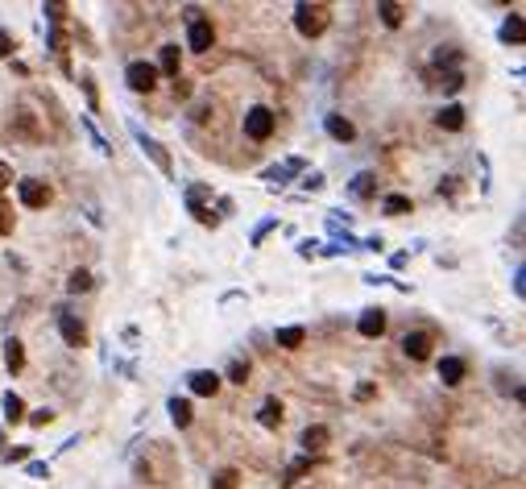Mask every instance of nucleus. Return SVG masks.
<instances>
[{"mask_svg":"<svg viewBox=\"0 0 526 489\" xmlns=\"http://www.w3.org/2000/svg\"><path fill=\"white\" fill-rule=\"evenodd\" d=\"M124 79H129V87H133V92H154L158 71H154V63H129Z\"/></svg>","mask_w":526,"mask_h":489,"instance_id":"5","label":"nucleus"},{"mask_svg":"<svg viewBox=\"0 0 526 489\" xmlns=\"http://www.w3.org/2000/svg\"><path fill=\"white\" fill-rule=\"evenodd\" d=\"M17 195H21L25 208H46V203H50V187L42 183V178H21V183H17Z\"/></svg>","mask_w":526,"mask_h":489,"instance_id":"3","label":"nucleus"},{"mask_svg":"<svg viewBox=\"0 0 526 489\" xmlns=\"http://www.w3.org/2000/svg\"><path fill=\"white\" fill-rule=\"evenodd\" d=\"M178 67H183V54H178V46H162V54H158V67H154V71L170 75V79L178 83Z\"/></svg>","mask_w":526,"mask_h":489,"instance_id":"9","label":"nucleus"},{"mask_svg":"<svg viewBox=\"0 0 526 489\" xmlns=\"http://www.w3.org/2000/svg\"><path fill=\"white\" fill-rule=\"evenodd\" d=\"M0 54H13V38H9L4 29H0Z\"/></svg>","mask_w":526,"mask_h":489,"instance_id":"32","label":"nucleus"},{"mask_svg":"<svg viewBox=\"0 0 526 489\" xmlns=\"http://www.w3.org/2000/svg\"><path fill=\"white\" fill-rule=\"evenodd\" d=\"M435 121H439V129H448V133H460V129H464V108H460V104H448Z\"/></svg>","mask_w":526,"mask_h":489,"instance_id":"12","label":"nucleus"},{"mask_svg":"<svg viewBox=\"0 0 526 489\" xmlns=\"http://www.w3.org/2000/svg\"><path fill=\"white\" fill-rule=\"evenodd\" d=\"M87 286H92V274H87V269H75V274H71V282H67V291H71V294H79V291H87Z\"/></svg>","mask_w":526,"mask_h":489,"instance_id":"25","label":"nucleus"},{"mask_svg":"<svg viewBox=\"0 0 526 489\" xmlns=\"http://www.w3.org/2000/svg\"><path fill=\"white\" fill-rule=\"evenodd\" d=\"M262 427H278V423H282V402H278V398H265V407H262Z\"/></svg>","mask_w":526,"mask_h":489,"instance_id":"17","label":"nucleus"},{"mask_svg":"<svg viewBox=\"0 0 526 489\" xmlns=\"http://www.w3.org/2000/svg\"><path fill=\"white\" fill-rule=\"evenodd\" d=\"M274 340H278V348H299V344L307 340V332H303V328H278Z\"/></svg>","mask_w":526,"mask_h":489,"instance_id":"16","label":"nucleus"},{"mask_svg":"<svg viewBox=\"0 0 526 489\" xmlns=\"http://www.w3.org/2000/svg\"><path fill=\"white\" fill-rule=\"evenodd\" d=\"M58 332H63V340L71 344V348H83V344H87V328H83V323H79L75 316H63V319H58Z\"/></svg>","mask_w":526,"mask_h":489,"instance_id":"8","label":"nucleus"},{"mask_svg":"<svg viewBox=\"0 0 526 489\" xmlns=\"http://www.w3.org/2000/svg\"><path fill=\"white\" fill-rule=\"evenodd\" d=\"M4 183H13V166H9V162H0V187H4Z\"/></svg>","mask_w":526,"mask_h":489,"instance_id":"33","label":"nucleus"},{"mask_svg":"<svg viewBox=\"0 0 526 489\" xmlns=\"http://www.w3.org/2000/svg\"><path fill=\"white\" fill-rule=\"evenodd\" d=\"M377 13H382V21L390 25V29H394V25H402V17H407V9H402V4H394V0H390V4H382Z\"/></svg>","mask_w":526,"mask_h":489,"instance_id":"22","label":"nucleus"},{"mask_svg":"<svg viewBox=\"0 0 526 489\" xmlns=\"http://www.w3.org/2000/svg\"><path fill=\"white\" fill-rule=\"evenodd\" d=\"M328 21H332L328 4H299V9H294V25H299L303 38H319V33L328 29Z\"/></svg>","mask_w":526,"mask_h":489,"instance_id":"1","label":"nucleus"},{"mask_svg":"<svg viewBox=\"0 0 526 489\" xmlns=\"http://www.w3.org/2000/svg\"><path fill=\"white\" fill-rule=\"evenodd\" d=\"M385 212H390V216H407V212H410V199L407 195H390V199H385Z\"/></svg>","mask_w":526,"mask_h":489,"instance_id":"26","label":"nucleus"},{"mask_svg":"<svg viewBox=\"0 0 526 489\" xmlns=\"http://www.w3.org/2000/svg\"><path fill=\"white\" fill-rule=\"evenodd\" d=\"M357 332H360V336H369V340H373V336H382V332H385V311H382V307H369V311H360Z\"/></svg>","mask_w":526,"mask_h":489,"instance_id":"7","label":"nucleus"},{"mask_svg":"<svg viewBox=\"0 0 526 489\" xmlns=\"http://www.w3.org/2000/svg\"><path fill=\"white\" fill-rule=\"evenodd\" d=\"M328 133H332L336 141H353V137H357L353 121H344V117H328Z\"/></svg>","mask_w":526,"mask_h":489,"instance_id":"13","label":"nucleus"},{"mask_svg":"<svg viewBox=\"0 0 526 489\" xmlns=\"http://www.w3.org/2000/svg\"><path fill=\"white\" fill-rule=\"evenodd\" d=\"M46 13H50V21H63V17H67V9H63V4H46Z\"/></svg>","mask_w":526,"mask_h":489,"instance_id":"30","label":"nucleus"},{"mask_svg":"<svg viewBox=\"0 0 526 489\" xmlns=\"http://www.w3.org/2000/svg\"><path fill=\"white\" fill-rule=\"evenodd\" d=\"M303 448H307V452H319V448H323V444H328V427H319V423H315V427H307V431H303Z\"/></svg>","mask_w":526,"mask_h":489,"instance_id":"15","label":"nucleus"},{"mask_svg":"<svg viewBox=\"0 0 526 489\" xmlns=\"http://www.w3.org/2000/svg\"><path fill=\"white\" fill-rule=\"evenodd\" d=\"M212 42H215L212 21H203V17H191V25H187V46L203 54V50H212Z\"/></svg>","mask_w":526,"mask_h":489,"instance_id":"4","label":"nucleus"},{"mask_svg":"<svg viewBox=\"0 0 526 489\" xmlns=\"http://www.w3.org/2000/svg\"><path fill=\"white\" fill-rule=\"evenodd\" d=\"M212 489H240V473L237 468H220L212 477Z\"/></svg>","mask_w":526,"mask_h":489,"instance_id":"19","label":"nucleus"},{"mask_svg":"<svg viewBox=\"0 0 526 489\" xmlns=\"http://www.w3.org/2000/svg\"><path fill=\"white\" fill-rule=\"evenodd\" d=\"M4 365L13 369V373H21V369H25V348H21V340H9V344H4Z\"/></svg>","mask_w":526,"mask_h":489,"instance_id":"14","label":"nucleus"},{"mask_svg":"<svg viewBox=\"0 0 526 489\" xmlns=\"http://www.w3.org/2000/svg\"><path fill=\"white\" fill-rule=\"evenodd\" d=\"M141 149L149 154V158H154V162H158V166H162V171L170 174V158L162 154V146H158V141H149V137H141Z\"/></svg>","mask_w":526,"mask_h":489,"instance_id":"24","label":"nucleus"},{"mask_svg":"<svg viewBox=\"0 0 526 489\" xmlns=\"http://www.w3.org/2000/svg\"><path fill=\"white\" fill-rule=\"evenodd\" d=\"M274 124H278L274 108L257 104V108H249V112H245V137H253V141H265V137L274 133Z\"/></svg>","mask_w":526,"mask_h":489,"instance_id":"2","label":"nucleus"},{"mask_svg":"<svg viewBox=\"0 0 526 489\" xmlns=\"http://www.w3.org/2000/svg\"><path fill=\"white\" fill-rule=\"evenodd\" d=\"M4 419H9V423H21L25 419V402L17 394H4Z\"/></svg>","mask_w":526,"mask_h":489,"instance_id":"21","label":"nucleus"},{"mask_svg":"<svg viewBox=\"0 0 526 489\" xmlns=\"http://www.w3.org/2000/svg\"><path fill=\"white\" fill-rule=\"evenodd\" d=\"M357 398H360V402H369V398H373V386H369V382H360V386H357Z\"/></svg>","mask_w":526,"mask_h":489,"instance_id":"31","label":"nucleus"},{"mask_svg":"<svg viewBox=\"0 0 526 489\" xmlns=\"http://www.w3.org/2000/svg\"><path fill=\"white\" fill-rule=\"evenodd\" d=\"M502 42H510V46H518V42H522V17H518V13L502 25Z\"/></svg>","mask_w":526,"mask_h":489,"instance_id":"20","label":"nucleus"},{"mask_svg":"<svg viewBox=\"0 0 526 489\" xmlns=\"http://www.w3.org/2000/svg\"><path fill=\"white\" fill-rule=\"evenodd\" d=\"M13 129H17L21 137H38V124H33V112H17V117H13Z\"/></svg>","mask_w":526,"mask_h":489,"instance_id":"23","label":"nucleus"},{"mask_svg":"<svg viewBox=\"0 0 526 489\" xmlns=\"http://www.w3.org/2000/svg\"><path fill=\"white\" fill-rule=\"evenodd\" d=\"M402 353H407L410 361H427L431 357V336L427 332H407V336H402Z\"/></svg>","mask_w":526,"mask_h":489,"instance_id":"6","label":"nucleus"},{"mask_svg":"<svg viewBox=\"0 0 526 489\" xmlns=\"http://www.w3.org/2000/svg\"><path fill=\"white\" fill-rule=\"evenodd\" d=\"M439 382H444V386H460V382H464V361H460V357H444V361H439Z\"/></svg>","mask_w":526,"mask_h":489,"instance_id":"11","label":"nucleus"},{"mask_svg":"<svg viewBox=\"0 0 526 489\" xmlns=\"http://www.w3.org/2000/svg\"><path fill=\"white\" fill-rule=\"evenodd\" d=\"M215 390H220V373H212V369H199V373H191V394L212 398Z\"/></svg>","mask_w":526,"mask_h":489,"instance_id":"10","label":"nucleus"},{"mask_svg":"<svg viewBox=\"0 0 526 489\" xmlns=\"http://www.w3.org/2000/svg\"><path fill=\"white\" fill-rule=\"evenodd\" d=\"M9 232H13V208L0 199V237H9Z\"/></svg>","mask_w":526,"mask_h":489,"instance_id":"27","label":"nucleus"},{"mask_svg":"<svg viewBox=\"0 0 526 489\" xmlns=\"http://www.w3.org/2000/svg\"><path fill=\"white\" fill-rule=\"evenodd\" d=\"M228 377H232L237 386H245V382H249V365H245V361H232V369H228Z\"/></svg>","mask_w":526,"mask_h":489,"instance_id":"28","label":"nucleus"},{"mask_svg":"<svg viewBox=\"0 0 526 489\" xmlns=\"http://www.w3.org/2000/svg\"><path fill=\"white\" fill-rule=\"evenodd\" d=\"M170 419H174V427H187L191 423V402L187 398H170Z\"/></svg>","mask_w":526,"mask_h":489,"instance_id":"18","label":"nucleus"},{"mask_svg":"<svg viewBox=\"0 0 526 489\" xmlns=\"http://www.w3.org/2000/svg\"><path fill=\"white\" fill-rule=\"evenodd\" d=\"M369 191H373V174H360L353 183V195H369Z\"/></svg>","mask_w":526,"mask_h":489,"instance_id":"29","label":"nucleus"}]
</instances>
